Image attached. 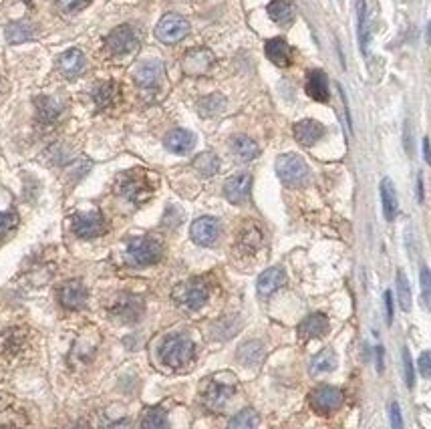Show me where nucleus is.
Here are the masks:
<instances>
[{
    "instance_id": "nucleus-1",
    "label": "nucleus",
    "mask_w": 431,
    "mask_h": 429,
    "mask_svg": "<svg viewBox=\"0 0 431 429\" xmlns=\"http://www.w3.org/2000/svg\"><path fill=\"white\" fill-rule=\"evenodd\" d=\"M115 190L119 196H123L137 206L151 198V194H153V188H151L147 173L143 169H130V171L119 173L115 180Z\"/></svg>"
},
{
    "instance_id": "nucleus-2",
    "label": "nucleus",
    "mask_w": 431,
    "mask_h": 429,
    "mask_svg": "<svg viewBox=\"0 0 431 429\" xmlns=\"http://www.w3.org/2000/svg\"><path fill=\"white\" fill-rule=\"evenodd\" d=\"M194 353H196V345L188 334H171L160 347L162 363L171 369H180L192 363Z\"/></svg>"
},
{
    "instance_id": "nucleus-3",
    "label": "nucleus",
    "mask_w": 431,
    "mask_h": 429,
    "mask_svg": "<svg viewBox=\"0 0 431 429\" xmlns=\"http://www.w3.org/2000/svg\"><path fill=\"white\" fill-rule=\"evenodd\" d=\"M236 391V377L230 373H222L216 375L208 381L206 391H204V403L208 409L212 411H220L224 409V405L230 401V397Z\"/></svg>"
},
{
    "instance_id": "nucleus-4",
    "label": "nucleus",
    "mask_w": 431,
    "mask_h": 429,
    "mask_svg": "<svg viewBox=\"0 0 431 429\" xmlns=\"http://www.w3.org/2000/svg\"><path fill=\"white\" fill-rule=\"evenodd\" d=\"M210 297L208 286L201 280H190L182 282L173 289V300L184 310H199Z\"/></svg>"
},
{
    "instance_id": "nucleus-5",
    "label": "nucleus",
    "mask_w": 431,
    "mask_h": 429,
    "mask_svg": "<svg viewBox=\"0 0 431 429\" xmlns=\"http://www.w3.org/2000/svg\"><path fill=\"white\" fill-rule=\"evenodd\" d=\"M127 256L135 266H151L162 258V244L153 238H132L127 244Z\"/></svg>"
},
{
    "instance_id": "nucleus-6",
    "label": "nucleus",
    "mask_w": 431,
    "mask_h": 429,
    "mask_svg": "<svg viewBox=\"0 0 431 429\" xmlns=\"http://www.w3.org/2000/svg\"><path fill=\"white\" fill-rule=\"evenodd\" d=\"M276 173L286 186H300L308 177V165L297 154H284L276 160Z\"/></svg>"
},
{
    "instance_id": "nucleus-7",
    "label": "nucleus",
    "mask_w": 431,
    "mask_h": 429,
    "mask_svg": "<svg viewBox=\"0 0 431 429\" xmlns=\"http://www.w3.org/2000/svg\"><path fill=\"white\" fill-rule=\"evenodd\" d=\"M139 40H137V34L133 31L130 25H123V27H117L113 29L111 33L107 34L105 38V47L111 55L115 57H123V55H130L137 49Z\"/></svg>"
},
{
    "instance_id": "nucleus-8",
    "label": "nucleus",
    "mask_w": 431,
    "mask_h": 429,
    "mask_svg": "<svg viewBox=\"0 0 431 429\" xmlns=\"http://www.w3.org/2000/svg\"><path fill=\"white\" fill-rule=\"evenodd\" d=\"M188 33H190V23L180 14H166L156 27V36L166 45L180 42L182 38L188 36Z\"/></svg>"
},
{
    "instance_id": "nucleus-9",
    "label": "nucleus",
    "mask_w": 431,
    "mask_h": 429,
    "mask_svg": "<svg viewBox=\"0 0 431 429\" xmlns=\"http://www.w3.org/2000/svg\"><path fill=\"white\" fill-rule=\"evenodd\" d=\"M343 401H345L343 391L331 385H323L310 393V407L321 415H329L332 411H336L343 405Z\"/></svg>"
},
{
    "instance_id": "nucleus-10",
    "label": "nucleus",
    "mask_w": 431,
    "mask_h": 429,
    "mask_svg": "<svg viewBox=\"0 0 431 429\" xmlns=\"http://www.w3.org/2000/svg\"><path fill=\"white\" fill-rule=\"evenodd\" d=\"M73 230L79 238H97L101 234H105L107 226L105 220L101 216V212L93 210L87 214H75L73 216Z\"/></svg>"
},
{
    "instance_id": "nucleus-11",
    "label": "nucleus",
    "mask_w": 431,
    "mask_h": 429,
    "mask_svg": "<svg viewBox=\"0 0 431 429\" xmlns=\"http://www.w3.org/2000/svg\"><path fill=\"white\" fill-rule=\"evenodd\" d=\"M214 65V53L210 49H192L184 55V61H182V66H184V73L190 75V77H199V75H206L210 69Z\"/></svg>"
},
{
    "instance_id": "nucleus-12",
    "label": "nucleus",
    "mask_w": 431,
    "mask_h": 429,
    "mask_svg": "<svg viewBox=\"0 0 431 429\" xmlns=\"http://www.w3.org/2000/svg\"><path fill=\"white\" fill-rule=\"evenodd\" d=\"M190 234H192V240L199 246H212L220 236V224L212 216H201L198 220H194Z\"/></svg>"
},
{
    "instance_id": "nucleus-13",
    "label": "nucleus",
    "mask_w": 431,
    "mask_h": 429,
    "mask_svg": "<svg viewBox=\"0 0 431 429\" xmlns=\"http://www.w3.org/2000/svg\"><path fill=\"white\" fill-rule=\"evenodd\" d=\"M111 315L115 319H119L121 323H137L143 315V304L137 297L123 295V297H119V300H115Z\"/></svg>"
},
{
    "instance_id": "nucleus-14",
    "label": "nucleus",
    "mask_w": 431,
    "mask_h": 429,
    "mask_svg": "<svg viewBox=\"0 0 431 429\" xmlns=\"http://www.w3.org/2000/svg\"><path fill=\"white\" fill-rule=\"evenodd\" d=\"M87 289H85V284L83 282H79V280H71V282H66L61 286V291H59V300H61V304L69 308V310H79V308H83L85 304H87Z\"/></svg>"
},
{
    "instance_id": "nucleus-15",
    "label": "nucleus",
    "mask_w": 431,
    "mask_h": 429,
    "mask_svg": "<svg viewBox=\"0 0 431 429\" xmlns=\"http://www.w3.org/2000/svg\"><path fill=\"white\" fill-rule=\"evenodd\" d=\"M164 79V63L162 61H147L135 71V83L141 89H158Z\"/></svg>"
},
{
    "instance_id": "nucleus-16",
    "label": "nucleus",
    "mask_w": 431,
    "mask_h": 429,
    "mask_svg": "<svg viewBox=\"0 0 431 429\" xmlns=\"http://www.w3.org/2000/svg\"><path fill=\"white\" fill-rule=\"evenodd\" d=\"M250 188H252V175L250 173H238V175H232L230 180H226L224 196L232 204H242L250 196Z\"/></svg>"
},
{
    "instance_id": "nucleus-17",
    "label": "nucleus",
    "mask_w": 431,
    "mask_h": 429,
    "mask_svg": "<svg viewBox=\"0 0 431 429\" xmlns=\"http://www.w3.org/2000/svg\"><path fill=\"white\" fill-rule=\"evenodd\" d=\"M323 135H325V125L315 121V119H304V121H299L295 125V137L304 147L315 145L319 139H323Z\"/></svg>"
},
{
    "instance_id": "nucleus-18",
    "label": "nucleus",
    "mask_w": 431,
    "mask_h": 429,
    "mask_svg": "<svg viewBox=\"0 0 431 429\" xmlns=\"http://www.w3.org/2000/svg\"><path fill=\"white\" fill-rule=\"evenodd\" d=\"M327 330H329V319L323 312H315V315H308L299 325V336L302 341H310V339L327 334Z\"/></svg>"
},
{
    "instance_id": "nucleus-19",
    "label": "nucleus",
    "mask_w": 431,
    "mask_h": 429,
    "mask_svg": "<svg viewBox=\"0 0 431 429\" xmlns=\"http://www.w3.org/2000/svg\"><path fill=\"white\" fill-rule=\"evenodd\" d=\"M306 93L308 97L319 103H327L329 97H331V91H329V79L323 71H310L308 77H306Z\"/></svg>"
},
{
    "instance_id": "nucleus-20",
    "label": "nucleus",
    "mask_w": 431,
    "mask_h": 429,
    "mask_svg": "<svg viewBox=\"0 0 431 429\" xmlns=\"http://www.w3.org/2000/svg\"><path fill=\"white\" fill-rule=\"evenodd\" d=\"M284 282H286V272L280 266L268 268V270H264L260 274V278H258V284H256L258 295L260 297H268V295L276 293L280 286H284Z\"/></svg>"
},
{
    "instance_id": "nucleus-21",
    "label": "nucleus",
    "mask_w": 431,
    "mask_h": 429,
    "mask_svg": "<svg viewBox=\"0 0 431 429\" xmlns=\"http://www.w3.org/2000/svg\"><path fill=\"white\" fill-rule=\"evenodd\" d=\"M164 145H166L171 154L184 156V154H188V151L194 149V145H196V135L186 132V130H173V132H169L166 135Z\"/></svg>"
},
{
    "instance_id": "nucleus-22",
    "label": "nucleus",
    "mask_w": 431,
    "mask_h": 429,
    "mask_svg": "<svg viewBox=\"0 0 431 429\" xmlns=\"http://www.w3.org/2000/svg\"><path fill=\"white\" fill-rule=\"evenodd\" d=\"M379 192H381V208H383V216H385V220H387V222H393L399 210L397 192H395L393 182H391L389 177H385V180L381 182Z\"/></svg>"
},
{
    "instance_id": "nucleus-23",
    "label": "nucleus",
    "mask_w": 431,
    "mask_h": 429,
    "mask_svg": "<svg viewBox=\"0 0 431 429\" xmlns=\"http://www.w3.org/2000/svg\"><path fill=\"white\" fill-rule=\"evenodd\" d=\"M295 14H297V8L293 0H272L268 4V16L280 27L291 25L295 21Z\"/></svg>"
},
{
    "instance_id": "nucleus-24",
    "label": "nucleus",
    "mask_w": 431,
    "mask_h": 429,
    "mask_svg": "<svg viewBox=\"0 0 431 429\" xmlns=\"http://www.w3.org/2000/svg\"><path fill=\"white\" fill-rule=\"evenodd\" d=\"M36 105V119L42 125H53L59 117H61V103L55 101L53 97H38L34 99Z\"/></svg>"
},
{
    "instance_id": "nucleus-25",
    "label": "nucleus",
    "mask_w": 431,
    "mask_h": 429,
    "mask_svg": "<svg viewBox=\"0 0 431 429\" xmlns=\"http://www.w3.org/2000/svg\"><path fill=\"white\" fill-rule=\"evenodd\" d=\"M266 57L276 66H288L291 65V47L284 38H270L266 42Z\"/></svg>"
},
{
    "instance_id": "nucleus-26",
    "label": "nucleus",
    "mask_w": 431,
    "mask_h": 429,
    "mask_svg": "<svg viewBox=\"0 0 431 429\" xmlns=\"http://www.w3.org/2000/svg\"><path fill=\"white\" fill-rule=\"evenodd\" d=\"M59 69L65 77L75 79L85 69V55L79 49H69L59 57Z\"/></svg>"
},
{
    "instance_id": "nucleus-27",
    "label": "nucleus",
    "mask_w": 431,
    "mask_h": 429,
    "mask_svg": "<svg viewBox=\"0 0 431 429\" xmlns=\"http://www.w3.org/2000/svg\"><path fill=\"white\" fill-rule=\"evenodd\" d=\"M93 101L99 109H109L113 107L117 101H119V85L113 83V81H105V83H99L95 89H93Z\"/></svg>"
},
{
    "instance_id": "nucleus-28",
    "label": "nucleus",
    "mask_w": 431,
    "mask_h": 429,
    "mask_svg": "<svg viewBox=\"0 0 431 429\" xmlns=\"http://www.w3.org/2000/svg\"><path fill=\"white\" fill-rule=\"evenodd\" d=\"M232 149H234V154L238 156V160H242V162H252V160H256V158H258V154H260V149H258L256 141H254V139H250V137H246V135H238V137H234Z\"/></svg>"
},
{
    "instance_id": "nucleus-29",
    "label": "nucleus",
    "mask_w": 431,
    "mask_h": 429,
    "mask_svg": "<svg viewBox=\"0 0 431 429\" xmlns=\"http://www.w3.org/2000/svg\"><path fill=\"white\" fill-rule=\"evenodd\" d=\"M262 357H264V349H262V343L258 341H248L238 351V361L246 367H256L262 361Z\"/></svg>"
},
{
    "instance_id": "nucleus-30",
    "label": "nucleus",
    "mask_w": 431,
    "mask_h": 429,
    "mask_svg": "<svg viewBox=\"0 0 431 429\" xmlns=\"http://www.w3.org/2000/svg\"><path fill=\"white\" fill-rule=\"evenodd\" d=\"M338 357L332 349H323L310 363V373L312 375H321V373H329L332 369H336Z\"/></svg>"
},
{
    "instance_id": "nucleus-31",
    "label": "nucleus",
    "mask_w": 431,
    "mask_h": 429,
    "mask_svg": "<svg viewBox=\"0 0 431 429\" xmlns=\"http://www.w3.org/2000/svg\"><path fill=\"white\" fill-rule=\"evenodd\" d=\"M34 38V27L29 23H10L6 27V40L10 45H21Z\"/></svg>"
},
{
    "instance_id": "nucleus-32",
    "label": "nucleus",
    "mask_w": 431,
    "mask_h": 429,
    "mask_svg": "<svg viewBox=\"0 0 431 429\" xmlns=\"http://www.w3.org/2000/svg\"><path fill=\"white\" fill-rule=\"evenodd\" d=\"M194 169L198 171L199 175H204V177H212L220 169V160L214 154L204 151V154H199L198 158L194 160Z\"/></svg>"
},
{
    "instance_id": "nucleus-33",
    "label": "nucleus",
    "mask_w": 431,
    "mask_h": 429,
    "mask_svg": "<svg viewBox=\"0 0 431 429\" xmlns=\"http://www.w3.org/2000/svg\"><path fill=\"white\" fill-rule=\"evenodd\" d=\"M198 107H199V113H201L204 117L218 115V113H222V111H224V107H226V99H224L220 93H212V95H208V97H204V99L199 101Z\"/></svg>"
},
{
    "instance_id": "nucleus-34",
    "label": "nucleus",
    "mask_w": 431,
    "mask_h": 429,
    "mask_svg": "<svg viewBox=\"0 0 431 429\" xmlns=\"http://www.w3.org/2000/svg\"><path fill=\"white\" fill-rule=\"evenodd\" d=\"M397 300L401 310H405V312L411 310V289H409V280L401 268L397 270Z\"/></svg>"
},
{
    "instance_id": "nucleus-35",
    "label": "nucleus",
    "mask_w": 431,
    "mask_h": 429,
    "mask_svg": "<svg viewBox=\"0 0 431 429\" xmlns=\"http://www.w3.org/2000/svg\"><path fill=\"white\" fill-rule=\"evenodd\" d=\"M258 424H260L258 413H256L254 409H244V411H240V413H236V415H234L228 426L234 429H240V428H256Z\"/></svg>"
},
{
    "instance_id": "nucleus-36",
    "label": "nucleus",
    "mask_w": 431,
    "mask_h": 429,
    "mask_svg": "<svg viewBox=\"0 0 431 429\" xmlns=\"http://www.w3.org/2000/svg\"><path fill=\"white\" fill-rule=\"evenodd\" d=\"M166 426H167L166 413H164L162 409H149V411L145 413V417L141 419V428L145 429H160L166 428Z\"/></svg>"
},
{
    "instance_id": "nucleus-37",
    "label": "nucleus",
    "mask_w": 431,
    "mask_h": 429,
    "mask_svg": "<svg viewBox=\"0 0 431 429\" xmlns=\"http://www.w3.org/2000/svg\"><path fill=\"white\" fill-rule=\"evenodd\" d=\"M260 244H262V234L258 230H254V228L250 232H246V234H242V238H240V246L246 252H256L260 248Z\"/></svg>"
},
{
    "instance_id": "nucleus-38",
    "label": "nucleus",
    "mask_w": 431,
    "mask_h": 429,
    "mask_svg": "<svg viewBox=\"0 0 431 429\" xmlns=\"http://www.w3.org/2000/svg\"><path fill=\"white\" fill-rule=\"evenodd\" d=\"M419 278H421V298H423V304H426V308L431 310V272L428 266L421 268Z\"/></svg>"
},
{
    "instance_id": "nucleus-39",
    "label": "nucleus",
    "mask_w": 431,
    "mask_h": 429,
    "mask_svg": "<svg viewBox=\"0 0 431 429\" xmlns=\"http://www.w3.org/2000/svg\"><path fill=\"white\" fill-rule=\"evenodd\" d=\"M401 357H403V373H405V383H407V387H409V389H413V385H415V373H413V361H411V357H409V351H407V347H403V351H401Z\"/></svg>"
},
{
    "instance_id": "nucleus-40",
    "label": "nucleus",
    "mask_w": 431,
    "mask_h": 429,
    "mask_svg": "<svg viewBox=\"0 0 431 429\" xmlns=\"http://www.w3.org/2000/svg\"><path fill=\"white\" fill-rule=\"evenodd\" d=\"M357 14H359V40H361V49L365 51V47H367V33H365L367 4H365V0H357Z\"/></svg>"
},
{
    "instance_id": "nucleus-41",
    "label": "nucleus",
    "mask_w": 431,
    "mask_h": 429,
    "mask_svg": "<svg viewBox=\"0 0 431 429\" xmlns=\"http://www.w3.org/2000/svg\"><path fill=\"white\" fill-rule=\"evenodd\" d=\"M16 224V216L14 214H0V238L6 236V232H10Z\"/></svg>"
},
{
    "instance_id": "nucleus-42",
    "label": "nucleus",
    "mask_w": 431,
    "mask_h": 429,
    "mask_svg": "<svg viewBox=\"0 0 431 429\" xmlns=\"http://www.w3.org/2000/svg\"><path fill=\"white\" fill-rule=\"evenodd\" d=\"M417 365H419L421 375H423L426 379H431V351H428V353H421Z\"/></svg>"
},
{
    "instance_id": "nucleus-43",
    "label": "nucleus",
    "mask_w": 431,
    "mask_h": 429,
    "mask_svg": "<svg viewBox=\"0 0 431 429\" xmlns=\"http://www.w3.org/2000/svg\"><path fill=\"white\" fill-rule=\"evenodd\" d=\"M57 2H59V6H61L65 12H73V10L83 8L89 0H57Z\"/></svg>"
},
{
    "instance_id": "nucleus-44",
    "label": "nucleus",
    "mask_w": 431,
    "mask_h": 429,
    "mask_svg": "<svg viewBox=\"0 0 431 429\" xmlns=\"http://www.w3.org/2000/svg\"><path fill=\"white\" fill-rule=\"evenodd\" d=\"M391 426L395 429H401L403 428V419H401V409H399V405H397V401H393L391 403Z\"/></svg>"
},
{
    "instance_id": "nucleus-45",
    "label": "nucleus",
    "mask_w": 431,
    "mask_h": 429,
    "mask_svg": "<svg viewBox=\"0 0 431 429\" xmlns=\"http://www.w3.org/2000/svg\"><path fill=\"white\" fill-rule=\"evenodd\" d=\"M385 306H387V323L391 325L393 323V297L389 291L385 293Z\"/></svg>"
},
{
    "instance_id": "nucleus-46",
    "label": "nucleus",
    "mask_w": 431,
    "mask_h": 429,
    "mask_svg": "<svg viewBox=\"0 0 431 429\" xmlns=\"http://www.w3.org/2000/svg\"><path fill=\"white\" fill-rule=\"evenodd\" d=\"M423 158H426V162L431 164V145H430V139L426 137L423 139Z\"/></svg>"
},
{
    "instance_id": "nucleus-47",
    "label": "nucleus",
    "mask_w": 431,
    "mask_h": 429,
    "mask_svg": "<svg viewBox=\"0 0 431 429\" xmlns=\"http://www.w3.org/2000/svg\"><path fill=\"white\" fill-rule=\"evenodd\" d=\"M417 199L423 201V177H421V173L417 175Z\"/></svg>"
},
{
    "instance_id": "nucleus-48",
    "label": "nucleus",
    "mask_w": 431,
    "mask_h": 429,
    "mask_svg": "<svg viewBox=\"0 0 431 429\" xmlns=\"http://www.w3.org/2000/svg\"><path fill=\"white\" fill-rule=\"evenodd\" d=\"M377 371H383V347H377Z\"/></svg>"
},
{
    "instance_id": "nucleus-49",
    "label": "nucleus",
    "mask_w": 431,
    "mask_h": 429,
    "mask_svg": "<svg viewBox=\"0 0 431 429\" xmlns=\"http://www.w3.org/2000/svg\"><path fill=\"white\" fill-rule=\"evenodd\" d=\"M428 42L431 45V23H430V27H428Z\"/></svg>"
}]
</instances>
